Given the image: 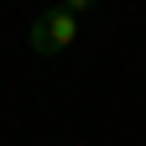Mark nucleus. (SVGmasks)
Instances as JSON below:
<instances>
[{"mask_svg":"<svg viewBox=\"0 0 146 146\" xmlns=\"http://www.w3.org/2000/svg\"><path fill=\"white\" fill-rule=\"evenodd\" d=\"M73 36H78V16H73L68 5H58V11H47V16H36L31 21V47L36 52H63V47H73Z\"/></svg>","mask_w":146,"mask_h":146,"instance_id":"f257e3e1","label":"nucleus"},{"mask_svg":"<svg viewBox=\"0 0 146 146\" xmlns=\"http://www.w3.org/2000/svg\"><path fill=\"white\" fill-rule=\"evenodd\" d=\"M63 5H68L73 16H78V11H89V5H94V0H63Z\"/></svg>","mask_w":146,"mask_h":146,"instance_id":"f03ea898","label":"nucleus"}]
</instances>
